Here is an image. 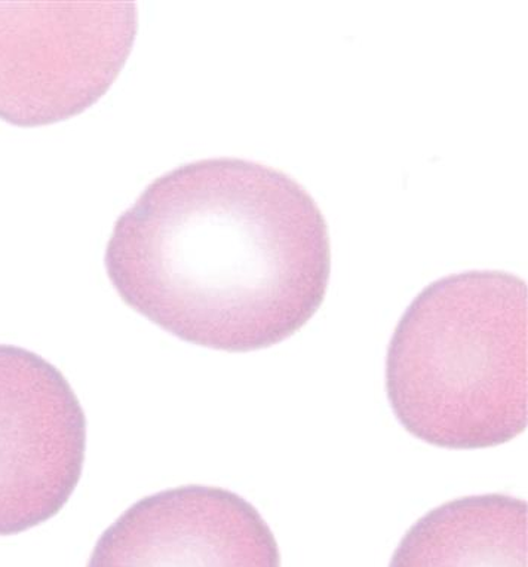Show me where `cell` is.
Listing matches in <instances>:
<instances>
[{"instance_id":"6da1fadb","label":"cell","mask_w":528,"mask_h":567,"mask_svg":"<svg viewBox=\"0 0 528 567\" xmlns=\"http://www.w3.org/2000/svg\"><path fill=\"white\" fill-rule=\"evenodd\" d=\"M117 295L169 334L225 352L273 347L324 303L329 225L288 174L238 158L156 178L104 256Z\"/></svg>"},{"instance_id":"277c9868","label":"cell","mask_w":528,"mask_h":567,"mask_svg":"<svg viewBox=\"0 0 528 567\" xmlns=\"http://www.w3.org/2000/svg\"><path fill=\"white\" fill-rule=\"evenodd\" d=\"M84 409L41 355L0 344V536L51 520L80 484Z\"/></svg>"},{"instance_id":"8992f818","label":"cell","mask_w":528,"mask_h":567,"mask_svg":"<svg viewBox=\"0 0 528 567\" xmlns=\"http://www.w3.org/2000/svg\"><path fill=\"white\" fill-rule=\"evenodd\" d=\"M527 504L514 496H468L413 525L390 567H527Z\"/></svg>"},{"instance_id":"5b68a950","label":"cell","mask_w":528,"mask_h":567,"mask_svg":"<svg viewBox=\"0 0 528 567\" xmlns=\"http://www.w3.org/2000/svg\"><path fill=\"white\" fill-rule=\"evenodd\" d=\"M86 567H281V553L242 496L194 484L126 509L100 536Z\"/></svg>"},{"instance_id":"7a4b0ae2","label":"cell","mask_w":528,"mask_h":567,"mask_svg":"<svg viewBox=\"0 0 528 567\" xmlns=\"http://www.w3.org/2000/svg\"><path fill=\"white\" fill-rule=\"evenodd\" d=\"M527 282L499 270L448 275L405 311L386 359L401 425L432 446H500L527 429Z\"/></svg>"},{"instance_id":"3957f363","label":"cell","mask_w":528,"mask_h":567,"mask_svg":"<svg viewBox=\"0 0 528 567\" xmlns=\"http://www.w3.org/2000/svg\"><path fill=\"white\" fill-rule=\"evenodd\" d=\"M137 30L134 2H0V120L33 128L89 111Z\"/></svg>"}]
</instances>
